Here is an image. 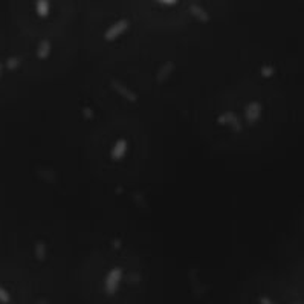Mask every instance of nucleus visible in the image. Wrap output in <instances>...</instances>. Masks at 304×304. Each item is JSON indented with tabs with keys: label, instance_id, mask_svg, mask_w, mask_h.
<instances>
[{
	"label": "nucleus",
	"instance_id": "f03ea898",
	"mask_svg": "<svg viewBox=\"0 0 304 304\" xmlns=\"http://www.w3.org/2000/svg\"><path fill=\"white\" fill-rule=\"evenodd\" d=\"M51 10V2L49 0H35V11L40 17H46Z\"/></svg>",
	"mask_w": 304,
	"mask_h": 304
},
{
	"label": "nucleus",
	"instance_id": "7ed1b4c3",
	"mask_svg": "<svg viewBox=\"0 0 304 304\" xmlns=\"http://www.w3.org/2000/svg\"><path fill=\"white\" fill-rule=\"evenodd\" d=\"M189 11L193 13V16H194V17H197V19H200V20H208V16H207V13L202 10V7L191 5V8H189Z\"/></svg>",
	"mask_w": 304,
	"mask_h": 304
},
{
	"label": "nucleus",
	"instance_id": "f257e3e1",
	"mask_svg": "<svg viewBox=\"0 0 304 304\" xmlns=\"http://www.w3.org/2000/svg\"><path fill=\"white\" fill-rule=\"evenodd\" d=\"M127 26H129V22H127V20H121V22H118L115 26H112V28L107 31L106 37H107V39H113V37H117L118 34H121L123 31H126Z\"/></svg>",
	"mask_w": 304,
	"mask_h": 304
},
{
	"label": "nucleus",
	"instance_id": "20e7f679",
	"mask_svg": "<svg viewBox=\"0 0 304 304\" xmlns=\"http://www.w3.org/2000/svg\"><path fill=\"white\" fill-rule=\"evenodd\" d=\"M158 2L162 4V5H176L177 0H158Z\"/></svg>",
	"mask_w": 304,
	"mask_h": 304
}]
</instances>
